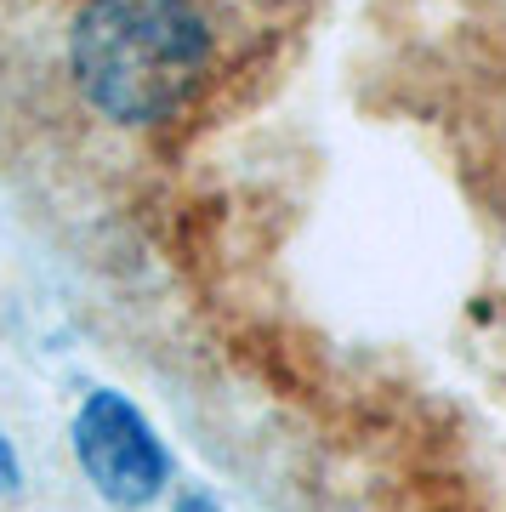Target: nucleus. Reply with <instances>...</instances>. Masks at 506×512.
I'll list each match as a JSON object with an SVG mask.
<instances>
[{"label": "nucleus", "instance_id": "1", "mask_svg": "<svg viewBox=\"0 0 506 512\" xmlns=\"http://www.w3.org/2000/svg\"><path fill=\"white\" fill-rule=\"evenodd\" d=\"M205 63L211 29L194 0H91L69 35L74 86L120 126L177 114Z\"/></svg>", "mask_w": 506, "mask_h": 512}, {"label": "nucleus", "instance_id": "2", "mask_svg": "<svg viewBox=\"0 0 506 512\" xmlns=\"http://www.w3.org/2000/svg\"><path fill=\"white\" fill-rule=\"evenodd\" d=\"M74 456L114 507H143L165 484V450L120 393H91L74 421Z\"/></svg>", "mask_w": 506, "mask_h": 512}, {"label": "nucleus", "instance_id": "3", "mask_svg": "<svg viewBox=\"0 0 506 512\" xmlns=\"http://www.w3.org/2000/svg\"><path fill=\"white\" fill-rule=\"evenodd\" d=\"M182 512H211V507H205V501H199V495H188V501H182Z\"/></svg>", "mask_w": 506, "mask_h": 512}]
</instances>
